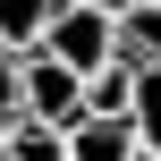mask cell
Listing matches in <instances>:
<instances>
[{
	"label": "cell",
	"instance_id": "cell-10",
	"mask_svg": "<svg viewBox=\"0 0 161 161\" xmlns=\"http://www.w3.org/2000/svg\"><path fill=\"white\" fill-rule=\"evenodd\" d=\"M76 8H110V17H119V8H127V0H76Z\"/></svg>",
	"mask_w": 161,
	"mask_h": 161
},
{
	"label": "cell",
	"instance_id": "cell-7",
	"mask_svg": "<svg viewBox=\"0 0 161 161\" xmlns=\"http://www.w3.org/2000/svg\"><path fill=\"white\" fill-rule=\"evenodd\" d=\"M59 0H0V51H34Z\"/></svg>",
	"mask_w": 161,
	"mask_h": 161
},
{
	"label": "cell",
	"instance_id": "cell-6",
	"mask_svg": "<svg viewBox=\"0 0 161 161\" xmlns=\"http://www.w3.org/2000/svg\"><path fill=\"white\" fill-rule=\"evenodd\" d=\"M127 127H136V153L161 161V68H136V102H127Z\"/></svg>",
	"mask_w": 161,
	"mask_h": 161
},
{
	"label": "cell",
	"instance_id": "cell-1",
	"mask_svg": "<svg viewBox=\"0 0 161 161\" xmlns=\"http://www.w3.org/2000/svg\"><path fill=\"white\" fill-rule=\"evenodd\" d=\"M34 51H51L59 68L93 76V68H110V59H119V17H110V8H76V0H59Z\"/></svg>",
	"mask_w": 161,
	"mask_h": 161
},
{
	"label": "cell",
	"instance_id": "cell-8",
	"mask_svg": "<svg viewBox=\"0 0 161 161\" xmlns=\"http://www.w3.org/2000/svg\"><path fill=\"white\" fill-rule=\"evenodd\" d=\"M0 161H68V136H59V127H42V119H8Z\"/></svg>",
	"mask_w": 161,
	"mask_h": 161
},
{
	"label": "cell",
	"instance_id": "cell-4",
	"mask_svg": "<svg viewBox=\"0 0 161 161\" xmlns=\"http://www.w3.org/2000/svg\"><path fill=\"white\" fill-rule=\"evenodd\" d=\"M119 59L127 68H161V0H127L119 8Z\"/></svg>",
	"mask_w": 161,
	"mask_h": 161
},
{
	"label": "cell",
	"instance_id": "cell-12",
	"mask_svg": "<svg viewBox=\"0 0 161 161\" xmlns=\"http://www.w3.org/2000/svg\"><path fill=\"white\" fill-rule=\"evenodd\" d=\"M136 161H153V153H136Z\"/></svg>",
	"mask_w": 161,
	"mask_h": 161
},
{
	"label": "cell",
	"instance_id": "cell-5",
	"mask_svg": "<svg viewBox=\"0 0 161 161\" xmlns=\"http://www.w3.org/2000/svg\"><path fill=\"white\" fill-rule=\"evenodd\" d=\"M127 102H136V68H127V59H110V68L85 76V110H93V119H127Z\"/></svg>",
	"mask_w": 161,
	"mask_h": 161
},
{
	"label": "cell",
	"instance_id": "cell-2",
	"mask_svg": "<svg viewBox=\"0 0 161 161\" xmlns=\"http://www.w3.org/2000/svg\"><path fill=\"white\" fill-rule=\"evenodd\" d=\"M25 119H42V127H76L85 119V76L76 68H59L51 51H25Z\"/></svg>",
	"mask_w": 161,
	"mask_h": 161
},
{
	"label": "cell",
	"instance_id": "cell-11",
	"mask_svg": "<svg viewBox=\"0 0 161 161\" xmlns=\"http://www.w3.org/2000/svg\"><path fill=\"white\" fill-rule=\"evenodd\" d=\"M0 144H8V119H0Z\"/></svg>",
	"mask_w": 161,
	"mask_h": 161
},
{
	"label": "cell",
	"instance_id": "cell-9",
	"mask_svg": "<svg viewBox=\"0 0 161 161\" xmlns=\"http://www.w3.org/2000/svg\"><path fill=\"white\" fill-rule=\"evenodd\" d=\"M0 119H25V51H0Z\"/></svg>",
	"mask_w": 161,
	"mask_h": 161
},
{
	"label": "cell",
	"instance_id": "cell-3",
	"mask_svg": "<svg viewBox=\"0 0 161 161\" xmlns=\"http://www.w3.org/2000/svg\"><path fill=\"white\" fill-rule=\"evenodd\" d=\"M68 161H136V127H127V119H93V110H85V119L68 127Z\"/></svg>",
	"mask_w": 161,
	"mask_h": 161
}]
</instances>
